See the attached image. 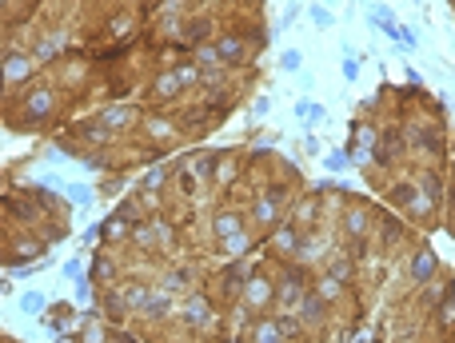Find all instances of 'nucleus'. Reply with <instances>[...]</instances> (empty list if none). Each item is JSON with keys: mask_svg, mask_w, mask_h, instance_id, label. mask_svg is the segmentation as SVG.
Instances as JSON below:
<instances>
[{"mask_svg": "<svg viewBox=\"0 0 455 343\" xmlns=\"http://www.w3.org/2000/svg\"><path fill=\"white\" fill-rule=\"evenodd\" d=\"M12 72H16V80H20L24 72H28V64H24V60H20V56H16V60H8V76H12Z\"/></svg>", "mask_w": 455, "mask_h": 343, "instance_id": "f257e3e1", "label": "nucleus"}, {"mask_svg": "<svg viewBox=\"0 0 455 343\" xmlns=\"http://www.w3.org/2000/svg\"><path fill=\"white\" fill-rule=\"evenodd\" d=\"M260 343H276V327H260Z\"/></svg>", "mask_w": 455, "mask_h": 343, "instance_id": "f03ea898", "label": "nucleus"}, {"mask_svg": "<svg viewBox=\"0 0 455 343\" xmlns=\"http://www.w3.org/2000/svg\"><path fill=\"white\" fill-rule=\"evenodd\" d=\"M220 52H224V56H240V44H236V40H224V48H220Z\"/></svg>", "mask_w": 455, "mask_h": 343, "instance_id": "7ed1b4c3", "label": "nucleus"}]
</instances>
